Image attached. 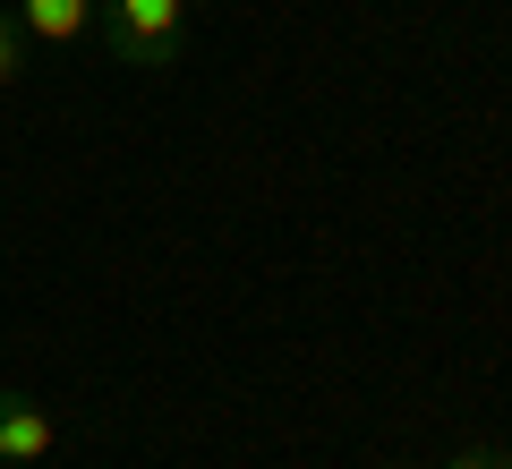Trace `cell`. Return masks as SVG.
<instances>
[{
    "instance_id": "4",
    "label": "cell",
    "mask_w": 512,
    "mask_h": 469,
    "mask_svg": "<svg viewBox=\"0 0 512 469\" xmlns=\"http://www.w3.org/2000/svg\"><path fill=\"white\" fill-rule=\"evenodd\" d=\"M26 52H35V43H26L18 9H0V94H9V86H18V77H26Z\"/></svg>"
},
{
    "instance_id": "2",
    "label": "cell",
    "mask_w": 512,
    "mask_h": 469,
    "mask_svg": "<svg viewBox=\"0 0 512 469\" xmlns=\"http://www.w3.org/2000/svg\"><path fill=\"white\" fill-rule=\"evenodd\" d=\"M52 452H60V418L35 393L0 384V469H43Z\"/></svg>"
},
{
    "instance_id": "6",
    "label": "cell",
    "mask_w": 512,
    "mask_h": 469,
    "mask_svg": "<svg viewBox=\"0 0 512 469\" xmlns=\"http://www.w3.org/2000/svg\"><path fill=\"white\" fill-rule=\"evenodd\" d=\"M384 469H427V461H384Z\"/></svg>"
},
{
    "instance_id": "7",
    "label": "cell",
    "mask_w": 512,
    "mask_h": 469,
    "mask_svg": "<svg viewBox=\"0 0 512 469\" xmlns=\"http://www.w3.org/2000/svg\"><path fill=\"white\" fill-rule=\"evenodd\" d=\"M180 9H205V0H180Z\"/></svg>"
},
{
    "instance_id": "1",
    "label": "cell",
    "mask_w": 512,
    "mask_h": 469,
    "mask_svg": "<svg viewBox=\"0 0 512 469\" xmlns=\"http://www.w3.org/2000/svg\"><path fill=\"white\" fill-rule=\"evenodd\" d=\"M94 43H103L120 69H180L188 9L180 0H94Z\"/></svg>"
},
{
    "instance_id": "3",
    "label": "cell",
    "mask_w": 512,
    "mask_h": 469,
    "mask_svg": "<svg viewBox=\"0 0 512 469\" xmlns=\"http://www.w3.org/2000/svg\"><path fill=\"white\" fill-rule=\"evenodd\" d=\"M18 26H26V43L69 52V43L94 35V0H18Z\"/></svg>"
},
{
    "instance_id": "5",
    "label": "cell",
    "mask_w": 512,
    "mask_h": 469,
    "mask_svg": "<svg viewBox=\"0 0 512 469\" xmlns=\"http://www.w3.org/2000/svg\"><path fill=\"white\" fill-rule=\"evenodd\" d=\"M444 469H512V452H495V444H461Z\"/></svg>"
}]
</instances>
